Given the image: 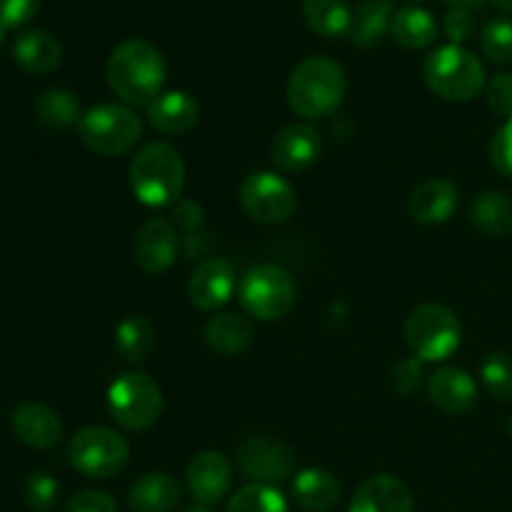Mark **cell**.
<instances>
[{"label": "cell", "mask_w": 512, "mask_h": 512, "mask_svg": "<svg viewBox=\"0 0 512 512\" xmlns=\"http://www.w3.org/2000/svg\"><path fill=\"white\" fill-rule=\"evenodd\" d=\"M35 118H38L40 125H45L48 130H55V133L70 130L73 125L80 123V118H83L78 95L63 88L45 90V93H40V98L35 100Z\"/></svg>", "instance_id": "f546056e"}, {"label": "cell", "mask_w": 512, "mask_h": 512, "mask_svg": "<svg viewBox=\"0 0 512 512\" xmlns=\"http://www.w3.org/2000/svg\"><path fill=\"white\" fill-rule=\"evenodd\" d=\"M255 328L235 313H215L205 323V343L220 355H240L253 345Z\"/></svg>", "instance_id": "cb8c5ba5"}, {"label": "cell", "mask_w": 512, "mask_h": 512, "mask_svg": "<svg viewBox=\"0 0 512 512\" xmlns=\"http://www.w3.org/2000/svg\"><path fill=\"white\" fill-rule=\"evenodd\" d=\"M405 3H410V5H415V3H425V0H405Z\"/></svg>", "instance_id": "bcb514c9"}, {"label": "cell", "mask_w": 512, "mask_h": 512, "mask_svg": "<svg viewBox=\"0 0 512 512\" xmlns=\"http://www.w3.org/2000/svg\"><path fill=\"white\" fill-rule=\"evenodd\" d=\"M225 512H290V505L273 485L250 483L228 500Z\"/></svg>", "instance_id": "4dcf8cb0"}, {"label": "cell", "mask_w": 512, "mask_h": 512, "mask_svg": "<svg viewBox=\"0 0 512 512\" xmlns=\"http://www.w3.org/2000/svg\"><path fill=\"white\" fill-rule=\"evenodd\" d=\"M425 85L448 103H470L488 85L478 55L463 45H440L425 58Z\"/></svg>", "instance_id": "277c9868"}, {"label": "cell", "mask_w": 512, "mask_h": 512, "mask_svg": "<svg viewBox=\"0 0 512 512\" xmlns=\"http://www.w3.org/2000/svg\"><path fill=\"white\" fill-rule=\"evenodd\" d=\"M488 90V105L495 115L512 120V73H498L485 85Z\"/></svg>", "instance_id": "74e56055"}, {"label": "cell", "mask_w": 512, "mask_h": 512, "mask_svg": "<svg viewBox=\"0 0 512 512\" xmlns=\"http://www.w3.org/2000/svg\"><path fill=\"white\" fill-rule=\"evenodd\" d=\"M425 370L423 363L418 358H403L390 368V388H393L395 395L400 398H413L420 388H423Z\"/></svg>", "instance_id": "836d02e7"}, {"label": "cell", "mask_w": 512, "mask_h": 512, "mask_svg": "<svg viewBox=\"0 0 512 512\" xmlns=\"http://www.w3.org/2000/svg\"><path fill=\"white\" fill-rule=\"evenodd\" d=\"M115 350L125 363H145L155 350V328L143 315H125L115 328Z\"/></svg>", "instance_id": "f1b7e54d"}, {"label": "cell", "mask_w": 512, "mask_h": 512, "mask_svg": "<svg viewBox=\"0 0 512 512\" xmlns=\"http://www.w3.org/2000/svg\"><path fill=\"white\" fill-rule=\"evenodd\" d=\"M495 5H498L500 10H505V13H512V0H493Z\"/></svg>", "instance_id": "7bdbcfd3"}, {"label": "cell", "mask_w": 512, "mask_h": 512, "mask_svg": "<svg viewBox=\"0 0 512 512\" xmlns=\"http://www.w3.org/2000/svg\"><path fill=\"white\" fill-rule=\"evenodd\" d=\"M428 398L435 408L450 415L470 413L478 403V385L473 375L455 365H443L428 378Z\"/></svg>", "instance_id": "e0dca14e"}, {"label": "cell", "mask_w": 512, "mask_h": 512, "mask_svg": "<svg viewBox=\"0 0 512 512\" xmlns=\"http://www.w3.org/2000/svg\"><path fill=\"white\" fill-rule=\"evenodd\" d=\"M180 485L168 473H148L135 480L128 490L133 512H173L180 503Z\"/></svg>", "instance_id": "7402d4cb"}, {"label": "cell", "mask_w": 512, "mask_h": 512, "mask_svg": "<svg viewBox=\"0 0 512 512\" xmlns=\"http://www.w3.org/2000/svg\"><path fill=\"white\" fill-rule=\"evenodd\" d=\"M460 203V190L448 178H428L410 193L408 213L410 218L423 225L448 223Z\"/></svg>", "instance_id": "ac0fdd59"}, {"label": "cell", "mask_w": 512, "mask_h": 512, "mask_svg": "<svg viewBox=\"0 0 512 512\" xmlns=\"http://www.w3.org/2000/svg\"><path fill=\"white\" fill-rule=\"evenodd\" d=\"M490 163L500 175L512 180V120H505L490 140Z\"/></svg>", "instance_id": "d590c367"}, {"label": "cell", "mask_w": 512, "mask_h": 512, "mask_svg": "<svg viewBox=\"0 0 512 512\" xmlns=\"http://www.w3.org/2000/svg\"><path fill=\"white\" fill-rule=\"evenodd\" d=\"M238 465L248 480L258 485L278 488L288 478H295V453L283 443L265 438V435H248L238 445Z\"/></svg>", "instance_id": "8fae6325"}, {"label": "cell", "mask_w": 512, "mask_h": 512, "mask_svg": "<svg viewBox=\"0 0 512 512\" xmlns=\"http://www.w3.org/2000/svg\"><path fill=\"white\" fill-rule=\"evenodd\" d=\"M238 273L233 265L223 258H208L195 268L190 278L188 295L190 303L203 313H218L238 293Z\"/></svg>", "instance_id": "4fadbf2b"}, {"label": "cell", "mask_w": 512, "mask_h": 512, "mask_svg": "<svg viewBox=\"0 0 512 512\" xmlns=\"http://www.w3.org/2000/svg\"><path fill=\"white\" fill-rule=\"evenodd\" d=\"M3 48H5V28H0V55H3Z\"/></svg>", "instance_id": "ee69618b"}, {"label": "cell", "mask_w": 512, "mask_h": 512, "mask_svg": "<svg viewBox=\"0 0 512 512\" xmlns=\"http://www.w3.org/2000/svg\"><path fill=\"white\" fill-rule=\"evenodd\" d=\"M240 205L255 223L280 225L293 218L298 208V193L283 175L258 170L240 183Z\"/></svg>", "instance_id": "30bf717a"}, {"label": "cell", "mask_w": 512, "mask_h": 512, "mask_svg": "<svg viewBox=\"0 0 512 512\" xmlns=\"http://www.w3.org/2000/svg\"><path fill=\"white\" fill-rule=\"evenodd\" d=\"M405 343L420 363H443L460 350L463 325L448 305L423 303L405 320Z\"/></svg>", "instance_id": "5b68a950"}, {"label": "cell", "mask_w": 512, "mask_h": 512, "mask_svg": "<svg viewBox=\"0 0 512 512\" xmlns=\"http://www.w3.org/2000/svg\"><path fill=\"white\" fill-rule=\"evenodd\" d=\"M40 0H0V28L13 30L35 18Z\"/></svg>", "instance_id": "f35d334b"}, {"label": "cell", "mask_w": 512, "mask_h": 512, "mask_svg": "<svg viewBox=\"0 0 512 512\" xmlns=\"http://www.w3.org/2000/svg\"><path fill=\"white\" fill-rule=\"evenodd\" d=\"M480 48H483L485 58L495 65H510L512 63V20L510 18H495L480 33Z\"/></svg>", "instance_id": "d6a6232c"}, {"label": "cell", "mask_w": 512, "mask_h": 512, "mask_svg": "<svg viewBox=\"0 0 512 512\" xmlns=\"http://www.w3.org/2000/svg\"><path fill=\"white\" fill-rule=\"evenodd\" d=\"M395 15V0H363L353 13L350 38L360 48H373L390 33Z\"/></svg>", "instance_id": "4316f807"}, {"label": "cell", "mask_w": 512, "mask_h": 512, "mask_svg": "<svg viewBox=\"0 0 512 512\" xmlns=\"http://www.w3.org/2000/svg\"><path fill=\"white\" fill-rule=\"evenodd\" d=\"M348 512H415V500L403 480L378 473L358 485Z\"/></svg>", "instance_id": "2e32d148"}, {"label": "cell", "mask_w": 512, "mask_h": 512, "mask_svg": "<svg viewBox=\"0 0 512 512\" xmlns=\"http://www.w3.org/2000/svg\"><path fill=\"white\" fill-rule=\"evenodd\" d=\"M390 35L405 50L430 48L438 40V20L430 10L418 8V5H405V8L395 10Z\"/></svg>", "instance_id": "d4e9b609"}, {"label": "cell", "mask_w": 512, "mask_h": 512, "mask_svg": "<svg viewBox=\"0 0 512 512\" xmlns=\"http://www.w3.org/2000/svg\"><path fill=\"white\" fill-rule=\"evenodd\" d=\"M470 223L485 235H512V195L503 190H485L470 203Z\"/></svg>", "instance_id": "484cf974"}, {"label": "cell", "mask_w": 512, "mask_h": 512, "mask_svg": "<svg viewBox=\"0 0 512 512\" xmlns=\"http://www.w3.org/2000/svg\"><path fill=\"white\" fill-rule=\"evenodd\" d=\"M128 183L145 208H170L185 188V163L178 148L165 140L143 145L130 160Z\"/></svg>", "instance_id": "3957f363"}, {"label": "cell", "mask_w": 512, "mask_h": 512, "mask_svg": "<svg viewBox=\"0 0 512 512\" xmlns=\"http://www.w3.org/2000/svg\"><path fill=\"white\" fill-rule=\"evenodd\" d=\"M295 280L280 265H255L240 278L238 300L250 318L263 323L285 318L295 305Z\"/></svg>", "instance_id": "9c48e42d"}, {"label": "cell", "mask_w": 512, "mask_h": 512, "mask_svg": "<svg viewBox=\"0 0 512 512\" xmlns=\"http://www.w3.org/2000/svg\"><path fill=\"white\" fill-rule=\"evenodd\" d=\"M445 3H448V5H450V8L480 10V8H485V3H488V0H445Z\"/></svg>", "instance_id": "b9f144b4"}, {"label": "cell", "mask_w": 512, "mask_h": 512, "mask_svg": "<svg viewBox=\"0 0 512 512\" xmlns=\"http://www.w3.org/2000/svg\"><path fill=\"white\" fill-rule=\"evenodd\" d=\"M108 413L130 433L153 428L163 415V390L148 373H123L108 388Z\"/></svg>", "instance_id": "ba28073f"}, {"label": "cell", "mask_w": 512, "mask_h": 512, "mask_svg": "<svg viewBox=\"0 0 512 512\" xmlns=\"http://www.w3.org/2000/svg\"><path fill=\"white\" fill-rule=\"evenodd\" d=\"M305 25L320 38H343L353 28V10L345 0H303Z\"/></svg>", "instance_id": "83f0119b"}, {"label": "cell", "mask_w": 512, "mask_h": 512, "mask_svg": "<svg viewBox=\"0 0 512 512\" xmlns=\"http://www.w3.org/2000/svg\"><path fill=\"white\" fill-rule=\"evenodd\" d=\"M173 218H175V225H178V228L193 233L195 228H200V225H203V218H205L203 205L193 198L178 200V203L173 205Z\"/></svg>", "instance_id": "60d3db41"}, {"label": "cell", "mask_w": 512, "mask_h": 512, "mask_svg": "<svg viewBox=\"0 0 512 512\" xmlns=\"http://www.w3.org/2000/svg\"><path fill=\"white\" fill-rule=\"evenodd\" d=\"M188 512H213L210 508H203V505H198V508H190Z\"/></svg>", "instance_id": "f6af8a7d"}, {"label": "cell", "mask_w": 512, "mask_h": 512, "mask_svg": "<svg viewBox=\"0 0 512 512\" xmlns=\"http://www.w3.org/2000/svg\"><path fill=\"white\" fill-rule=\"evenodd\" d=\"M200 103L185 90L160 93L148 105V125L163 135H185L198 125Z\"/></svg>", "instance_id": "ffe728a7"}, {"label": "cell", "mask_w": 512, "mask_h": 512, "mask_svg": "<svg viewBox=\"0 0 512 512\" xmlns=\"http://www.w3.org/2000/svg\"><path fill=\"white\" fill-rule=\"evenodd\" d=\"M178 225L168 218H148L138 228L133 240V258L143 273L160 275L173 268L178 258Z\"/></svg>", "instance_id": "7c38bea8"}, {"label": "cell", "mask_w": 512, "mask_h": 512, "mask_svg": "<svg viewBox=\"0 0 512 512\" xmlns=\"http://www.w3.org/2000/svg\"><path fill=\"white\" fill-rule=\"evenodd\" d=\"M65 512H118V505L103 490H80L68 500Z\"/></svg>", "instance_id": "ab89813d"}, {"label": "cell", "mask_w": 512, "mask_h": 512, "mask_svg": "<svg viewBox=\"0 0 512 512\" xmlns=\"http://www.w3.org/2000/svg\"><path fill=\"white\" fill-rule=\"evenodd\" d=\"M13 58L23 70L35 75L53 73L63 60V48L45 30H28L13 43Z\"/></svg>", "instance_id": "603a6c76"}, {"label": "cell", "mask_w": 512, "mask_h": 512, "mask_svg": "<svg viewBox=\"0 0 512 512\" xmlns=\"http://www.w3.org/2000/svg\"><path fill=\"white\" fill-rule=\"evenodd\" d=\"M480 383L500 403L512 400V358L508 353H490L480 365Z\"/></svg>", "instance_id": "1f68e13d"}, {"label": "cell", "mask_w": 512, "mask_h": 512, "mask_svg": "<svg viewBox=\"0 0 512 512\" xmlns=\"http://www.w3.org/2000/svg\"><path fill=\"white\" fill-rule=\"evenodd\" d=\"M348 95V75L333 58L313 55L293 68L288 78V105L305 120L333 115Z\"/></svg>", "instance_id": "7a4b0ae2"}, {"label": "cell", "mask_w": 512, "mask_h": 512, "mask_svg": "<svg viewBox=\"0 0 512 512\" xmlns=\"http://www.w3.org/2000/svg\"><path fill=\"white\" fill-rule=\"evenodd\" d=\"M323 153V138L310 123H290L280 130L270 145V158L285 173L310 168Z\"/></svg>", "instance_id": "9a60e30c"}, {"label": "cell", "mask_w": 512, "mask_h": 512, "mask_svg": "<svg viewBox=\"0 0 512 512\" xmlns=\"http://www.w3.org/2000/svg\"><path fill=\"white\" fill-rule=\"evenodd\" d=\"M60 495V485L48 473H30L25 480V503L35 512H48L55 508Z\"/></svg>", "instance_id": "e575fe53"}, {"label": "cell", "mask_w": 512, "mask_h": 512, "mask_svg": "<svg viewBox=\"0 0 512 512\" xmlns=\"http://www.w3.org/2000/svg\"><path fill=\"white\" fill-rule=\"evenodd\" d=\"M70 465L88 480H110L130 463V445L118 430L88 425L68 443Z\"/></svg>", "instance_id": "52a82bcc"}, {"label": "cell", "mask_w": 512, "mask_h": 512, "mask_svg": "<svg viewBox=\"0 0 512 512\" xmlns=\"http://www.w3.org/2000/svg\"><path fill=\"white\" fill-rule=\"evenodd\" d=\"M13 430L20 443L35 450H50L63 440V423H60L58 413L45 403H35V400H28V403L15 408Z\"/></svg>", "instance_id": "d6986e66"}, {"label": "cell", "mask_w": 512, "mask_h": 512, "mask_svg": "<svg viewBox=\"0 0 512 512\" xmlns=\"http://www.w3.org/2000/svg\"><path fill=\"white\" fill-rule=\"evenodd\" d=\"M185 483L198 505L210 508L220 503L233 488V463L218 450H203L193 455L185 470Z\"/></svg>", "instance_id": "5bb4252c"}, {"label": "cell", "mask_w": 512, "mask_h": 512, "mask_svg": "<svg viewBox=\"0 0 512 512\" xmlns=\"http://www.w3.org/2000/svg\"><path fill=\"white\" fill-rule=\"evenodd\" d=\"M78 138L93 153L115 158L138 145L143 138V120L138 110L125 103H100L83 113Z\"/></svg>", "instance_id": "8992f818"}, {"label": "cell", "mask_w": 512, "mask_h": 512, "mask_svg": "<svg viewBox=\"0 0 512 512\" xmlns=\"http://www.w3.org/2000/svg\"><path fill=\"white\" fill-rule=\"evenodd\" d=\"M475 13L465 8H450L443 18V33L453 45H463L475 35Z\"/></svg>", "instance_id": "8d00e7d4"}, {"label": "cell", "mask_w": 512, "mask_h": 512, "mask_svg": "<svg viewBox=\"0 0 512 512\" xmlns=\"http://www.w3.org/2000/svg\"><path fill=\"white\" fill-rule=\"evenodd\" d=\"M105 75L120 103L130 108H148L163 93L168 65L163 53L150 40L128 38L113 48Z\"/></svg>", "instance_id": "6da1fadb"}, {"label": "cell", "mask_w": 512, "mask_h": 512, "mask_svg": "<svg viewBox=\"0 0 512 512\" xmlns=\"http://www.w3.org/2000/svg\"><path fill=\"white\" fill-rule=\"evenodd\" d=\"M338 478L330 470L305 468L293 480V500L305 512H328L340 503Z\"/></svg>", "instance_id": "44dd1931"}]
</instances>
